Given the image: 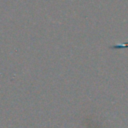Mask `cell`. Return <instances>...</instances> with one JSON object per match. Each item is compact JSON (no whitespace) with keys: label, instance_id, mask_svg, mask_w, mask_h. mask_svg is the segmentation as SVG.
Segmentation results:
<instances>
[{"label":"cell","instance_id":"1","mask_svg":"<svg viewBox=\"0 0 128 128\" xmlns=\"http://www.w3.org/2000/svg\"><path fill=\"white\" fill-rule=\"evenodd\" d=\"M128 46V44H123V45H114V46H112L111 48L112 49H120V48H124V47H127Z\"/></svg>","mask_w":128,"mask_h":128}]
</instances>
